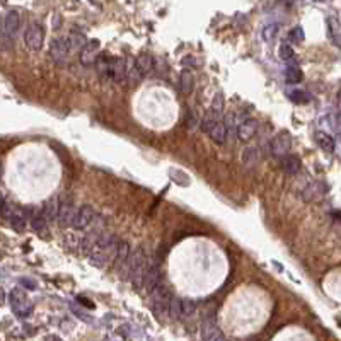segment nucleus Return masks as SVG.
Returning <instances> with one entry per match:
<instances>
[{
	"instance_id": "obj_1",
	"label": "nucleus",
	"mask_w": 341,
	"mask_h": 341,
	"mask_svg": "<svg viewBox=\"0 0 341 341\" xmlns=\"http://www.w3.org/2000/svg\"><path fill=\"white\" fill-rule=\"evenodd\" d=\"M9 300H10L12 311H14V314L17 316L19 319L29 318L32 314V311H34V304L27 299V295L24 294V290H21V288H14L9 295Z\"/></svg>"
},
{
	"instance_id": "obj_2",
	"label": "nucleus",
	"mask_w": 341,
	"mask_h": 341,
	"mask_svg": "<svg viewBox=\"0 0 341 341\" xmlns=\"http://www.w3.org/2000/svg\"><path fill=\"white\" fill-rule=\"evenodd\" d=\"M43 41H44V29L39 24H31L29 27L24 32V43L29 50H41L43 48Z\"/></svg>"
},
{
	"instance_id": "obj_3",
	"label": "nucleus",
	"mask_w": 341,
	"mask_h": 341,
	"mask_svg": "<svg viewBox=\"0 0 341 341\" xmlns=\"http://www.w3.org/2000/svg\"><path fill=\"white\" fill-rule=\"evenodd\" d=\"M290 147H292V137H290V133H288V132L278 133V135L275 137V139L271 140V144H270L271 154H273L275 157H280V159H282L283 156H287Z\"/></svg>"
},
{
	"instance_id": "obj_4",
	"label": "nucleus",
	"mask_w": 341,
	"mask_h": 341,
	"mask_svg": "<svg viewBox=\"0 0 341 341\" xmlns=\"http://www.w3.org/2000/svg\"><path fill=\"white\" fill-rule=\"evenodd\" d=\"M99 46L101 43L97 41V39H91V41L84 43V46L80 48V63L84 65V67H91V65L96 63L97 60V55H99Z\"/></svg>"
},
{
	"instance_id": "obj_5",
	"label": "nucleus",
	"mask_w": 341,
	"mask_h": 341,
	"mask_svg": "<svg viewBox=\"0 0 341 341\" xmlns=\"http://www.w3.org/2000/svg\"><path fill=\"white\" fill-rule=\"evenodd\" d=\"M150 297H152V306L154 309L157 312H162L168 307V302H169V288L166 285L164 282H161L159 285L154 288L152 292H150Z\"/></svg>"
},
{
	"instance_id": "obj_6",
	"label": "nucleus",
	"mask_w": 341,
	"mask_h": 341,
	"mask_svg": "<svg viewBox=\"0 0 341 341\" xmlns=\"http://www.w3.org/2000/svg\"><path fill=\"white\" fill-rule=\"evenodd\" d=\"M92 220H94V210L89 205H84L75 212L74 218H72V227L77 230H84L85 227L91 225Z\"/></svg>"
},
{
	"instance_id": "obj_7",
	"label": "nucleus",
	"mask_w": 341,
	"mask_h": 341,
	"mask_svg": "<svg viewBox=\"0 0 341 341\" xmlns=\"http://www.w3.org/2000/svg\"><path fill=\"white\" fill-rule=\"evenodd\" d=\"M75 215V210H74V205H72L70 200H62L58 205V212H56V220H58V224L62 227H68L72 225V218H74Z\"/></svg>"
},
{
	"instance_id": "obj_8",
	"label": "nucleus",
	"mask_w": 341,
	"mask_h": 341,
	"mask_svg": "<svg viewBox=\"0 0 341 341\" xmlns=\"http://www.w3.org/2000/svg\"><path fill=\"white\" fill-rule=\"evenodd\" d=\"M218 326H217V319L215 316H206L205 319L201 321V326H200V336L203 341H212L215 336L218 335Z\"/></svg>"
},
{
	"instance_id": "obj_9",
	"label": "nucleus",
	"mask_w": 341,
	"mask_h": 341,
	"mask_svg": "<svg viewBox=\"0 0 341 341\" xmlns=\"http://www.w3.org/2000/svg\"><path fill=\"white\" fill-rule=\"evenodd\" d=\"M50 53L53 56L55 62H65L67 60L68 53H70V48H68L67 41H65V38H56L51 41V46H50Z\"/></svg>"
},
{
	"instance_id": "obj_10",
	"label": "nucleus",
	"mask_w": 341,
	"mask_h": 341,
	"mask_svg": "<svg viewBox=\"0 0 341 341\" xmlns=\"http://www.w3.org/2000/svg\"><path fill=\"white\" fill-rule=\"evenodd\" d=\"M256 132H258V121L253 120V118L244 120L237 127V137H239V140H242V142L251 140L256 135Z\"/></svg>"
},
{
	"instance_id": "obj_11",
	"label": "nucleus",
	"mask_w": 341,
	"mask_h": 341,
	"mask_svg": "<svg viewBox=\"0 0 341 341\" xmlns=\"http://www.w3.org/2000/svg\"><path fill=\"white\" fill-rule=\"evenodd\" d=\"M19 26H21V14L17 10H9L3 19V32L7 36H14L19 31Z\"/></svg>"
},
{
	"instance_id": "obj_12",
	"label": "nucleus",
	"mask_w": 341,
	"mask_h": 341,
	"mask_svg": "<svg viewBox=\"0 0 341 341\" xmlns=\"http://www.w3.org/2000/svg\"><path fill=\"white\" fill-rule=\"evenodd\" d=\"M280 168L285 174L288 176H295V174L300 170V161L297 156H290V154H287V156H283L282 159H280Z\"/></svg>"
},
{
	"instance_id": "obj_13",
	"label": "nucleus",
	"mask_w": 341,
	"mask_h": 341,
	"mask_svg": "<svg viewBox=\"0 0 341 341\" xmlns=\"http://www.w3.org/2000/svg\"><path fill=\"white\" fill-rule=\"evenodd\" d=\"M133 67H135V70L139 72V75L142 77V79H144V77L147 75L150 70H152L154 58L149 53H140L135 58V62H133Z\"/></svg>"
},
{
	"instance_id": "obj_14",
	"label": "nucleus",
	"mask_w": 341,
	"mask_h": 341,
	"mask_svg": "<svg viewBox=\"0 0 341 341\" xmlns=\"http://www.w3.org/2000/svg\"><path fill=\"white\" fill-rule=\"evenodd\" d=\"M161 282H162V273H161L159 266H156V265L149 266L147 273H145V278H144V287L147 288L149 292H152Z\"/></svg>"
},
{
	"instance_id": "obj_15",
	"label": "nucleus",
	"mask_w": 341,
	"mask_h": 341,
	"mask_svg": "<svg viewBox=\"0 0 341 341\" xmlns=\"http://www.w3.org/2000/svg\"><path fill=\"white\" fill-rule=\"evenodd\" d=\"M210 139H212L217 145H224L225 140H227V127L225 123H222V121H218L215 127L208 132Z\"/></svg>"
},
{
	"instance_id": "obj_16",
	"label": "nucleus",
	"mask_w": 341,
	"mask_h": 341,
	"mask_svg": "<svg viewBox=\"0 0 341 341\" xmlns=\"http://www.w3.org/2000/svg\"><path fill=\"white\" fill-rule=\"evenodd\" d=\"M314 139H316V144H318L324 152H333V150H335V139H333L330 133L318 132L314 135Z\"/></svg>"
},
{
	"instance_id": "obj_17",
	"label": "nucleus",
	"mask_w": 341,
	"mask_h": 341,
	"mask_svg": "<svg viewBox=\"0 0 341 341\" xmlns=\"http://www.w3.org/2000/svg\"><path fill=\"white\" fill-rule=\"evenodd\" d=\"M194 87V80H193V74L189 70H182L179 75V89L182 94H189Z\"/></svg>"
},
{
	"instance_id": "obj_18",
	"label": "nucleus",
	"mask_w": 341,
	"mask_h": 341,
	"mask_svg": "<svg viewBox=\"0 0 341 341\" xmlns=\"http://www.w3.org/2000/svg\"><path fill=\"white\" fill-rule=\"evenodd\" d=\"M285 80L288 84H299L304 80V74L302 70L297 67V65H290V67L285 68Z\"/></svg>"
},
{
	"instance_id": "obj_19",
	"label": "nucleus",
	"mask_w": 341,
	"mask_h": 341,
	"mask_svg": "<svg viewBox=\"0 0 341 341\" xmlns=\"http://www.w3.org/2000/svg\"><path fill=\"white\" fill-rule=\"evenodd\" d=\"M278 31H280V24L278 22H271V24H266V26L263 27L261 36H263V39H265L266 43H271L275 38H277Z\"/></svg>"
},
{
	"instance_id": "obj_20",
	"label": "nucleus",
	"mask_w": 341,
	"mask_h": 341,
	"mask_svg": "<svg viewBox=\"0 0 341 341\" xmlns=\"http://www.w3.org/2000/svg\"><path fill=\"white\" fill-rule=\"evenodd\" d=\"M328 31H330V38L336 46H340V22L336 17L328 19Z\"/></svg>"
},
{
	"instance_id": "obj_21",
	"label": "nucleus",
	"mask_w": 341,
	"mask_h": 341,
	"mask_svg": "<svg viewBox=\"0 0 341 341\" xmlns=\"http://www.w3.org/2000/svg\"><path fill=\"white\" fill-rule=\"evenodd\" d=\"M168 312L172 319L181 318V299L179 297H170L168 302Z\"/></svg>"
},
{
	"instance_id": "obj_22",
	"label": "nucleus",
	"mask_w": 341,
	"mask_h": 341,
	"mask_svg": "<svg viewBox=\"0 0 341 341\" xmlns=\"http://www.w3.org/2000/svg\"><path fill=\"white\" fill-rule=\"evenodd\" d=\"M218 120H220V116H217V115H215V113L208 111L205 116H203V121H201V130H203V132H210V130H212V128L215 127V125L218 123Z\"/></svg>"
},
{
	"instance_id": "obj_23",
	"label": "nucleus",
	"mask_w": 341,
	"mask_h": 341,
	"mask_svg": "<svg viewBox=\"0 0 341 341\" xmlns=\"http://www.w3.org/2000/svg\"><path fill=\"white\" fill-rule=\"evenodd\" d=\"M130 256V246L128 242H118V249H116V263L118 265H123L125 261H127V258Z\"/></svg>"
},
{
	"instance_id": "obj_24",
	"label": "nucleus",
	"mask_w": 341,
	"mask_h": 341,
	"mask_svg": "<svg viewBox=\"0 0 341 341\" xmlns=\"http://www.w3.org/2000/svg\"><path fill=\"white\" fill-rule=\"evenodd\" d=\"M258 150L256 147H247L244 152H242V162H244L246 166H254L256 162H258Z\"/></svg>"
},
{
	"instance_id": "obj_25",
	"label": "nucleus",
	"mask_w": 341,
	"mask_h": 341,
	"mask_svg": "<svg viewBox=\"0 0 341 341\" xmlns=\"http://www.w3.org/2000/svg\"><path fill=\"white\" fill-rule=\"evenodd\" d=\"M46 224L48 222H46V218H44L43 212L34 215V217L31 218V227H32V230H36V232H43V230H46Z\"/></svg>"
},
{
	"instance_id": "obj_26",
	"label": "nucleus",
	"mask_w": 341,
	"mask_h": 341,
	"mask_svg": "<svg viewBox=\"0 0 341 341\" xmlns=\"http://www.w3.org/2000/svg\"><path fill=\"white\" fill-rule=\"evenodd\" d=\"M196 309V302L191 299H181V318H188Z\"/></svg>"
},
{
	"instance_id": "obj_27",
	"label": "nucleus",
	"mask_w": 341,
	"mask_h": 341,
	"mask_svg": "<svg viewBox=\"0 0 341 341\" xmlns=\"http://www.w3.org/2000/svg\"><path fill=\"white\" fill-rule=\"evenodd\" d=\"M278 56L283 60V62H288V60L294 58V48H292V44H288V43H282V44H280Z\"/></svg>"
},
{
	"instance_id": "obj_28",
	"label": "nucleus",
	"mask_w": 341,
	"mask_h": 341,
	"mask_svg": "<svg viewBox=\"0 0 341 341\" xmlns=\"http://www.w3.org/2000/svg\"><path fill=\"white\" fill-rule=\"evenodd\" d=\"M288 97H290V101H294V103H297V104H306V103H309V101H311V97L307 96V92L299 91V89L292 91L290 94H288Z\"/></svg>"
},
{
	"instance_id": "obj_29",
	"label": "nucleus",
	"mask_w": 341,
	"mask_h": 341,
	"mask_svg": "<svg viewBox=\"0 0 341 341\" xmlns=\"http://www.w3.org/2000/svg\"><path fill=\"white\" fill-rule=\"evenodd\" d=\"M0 215H2V218H5V220H10V218L15 215V208L12 206V203L3 201L2 205H0Z\"/></svg>"
},
{
	"instance_id": "obj_30",
	"label": "nucleus",
	"mask_w": 341,
	"mask_h": 341,
	"mask_svg": "<svg viewBox=\"0 0 341 341\" xmlns=\"http://www.w3.org/2000/svg\"><path fill=\"white\" fill-rule=\"evenodd\" d=\"M56 212H58V208H56L55 200H50V201L46 203V210L43 212L44 218H46V222L48 220H55V218H56Z\"/></svg>"
},
{
	"instance_id": "obj_31",
	"label": "nucleus",
	"mask_w": 341,
	"mask_h": 341,
	"mask_svg": "<svg viewBox=\"0 0 341 341\" xmlns=\"http://www.w3.org/2000/svg\"><path fill=\"white\" fill-rule=\"evenodd\" d=\"M288 38H290V41L292 43H295V44H299V43H302L304 41V29L300 26H295L294 29H292L290 32H288Z\"/></svg>"
},
{
	"instance_id": "obj_32",
	"label": "nucleus",
	"mask_w": 341,
	"mask_h": 341,
	"mask_svg": "<svg viewBox=\"0 0 341 341\" xmlns=\"http://www.w3.org/2000/svg\"><path fill=\"white\" fill-rule=\"evenodd\" d=\"M10 225L14 227L17 232H24V229H26V218H24L22 215L15 213L14 217L10 218Z\"/></svg>"
},
{
	"instance_id": "obj_33",
	"label": "nucleus",
	"mask_w": 341,
	"mask_h": 341,
	"mask_svg": "<svg viewBox=\"0 0 341 341\" xmlns=\"http://www.w3.org/2000/svg\"><path fill=\"white\" fill-rule=\"evenodd\" d=\"M210 111L215 113L217 116L222 115V111H224V97H222V94H217L212 103V108H210Z\"/></svg>"
},
{
	"instance_id": "obj_34",
	"label": "nucleus",
	"mask_w": 341,
	"mask_h": 341,
	"mask_svg": "<svg viewBox=\"0 0 341 341\" xmlns=\"http://www.w3.org/2000/svg\"><path fill=\"white\" fill-rule=\"evenodd\" d=\"M170 174H172V179L176 181V182H179V184L182 186H188L189 184V177L186 176L182 170H176V169H172L170 170Z\"/></svg>"
},
{
	"instance_id": "obj_35",
	"label": "nucleus",
	"mask_w": 341,
	"mask_h": 341,
	"mask_svg": "<svg viewBox=\"0 0 341 341\" xmlns=\"http://www.w3.org/2000/svg\"><path fill=\"white\" fill-rule=\"evenodd\" d=\"M19 283H22L26 288H29V290H36V283L32 282V280H27V278H21L19 280Z\"/></svg>"
},
{
	"instance_id": "obj_36",
	"label": "nucleus",
	"mask_w": 341,
	"mask_h": 341,
	"mask_svg": "<svg viewBox=\"0 0 341 341\" xmlns=\"http://www.w3.org/2000/svg\"><path fill=\"white\" fill-rule=\"evenodd\" d=\"M77 299H79V302L82 304V306L89 307V309H92V307H94V304H92V302H89V300H85V297H77Z\"/></svg>"
},
{
	"instance_id": "obj_37",
	"label": "nucleus",
	"mask_w": 341,
	"mask_h": 341,
	"mask_svg": "<svg viewBox=\"0 0 341 341\" xmlns=\"http://www.w3.org/2000/svg\"><path fill=\"white\" fill-rule=\"evenodd\" d=\"M5 304V292L0 288V306H3Z\"/></svg>"
},
{
	"instance_id": "obj_38",
	"label": "nucleus",
	"mask_w": 341,
	"mask_h": 341,
	"mask_svg": "<svg viewBox=\"0 0 341 341\" xmlns=\"http://www.w3.org/2000/svg\"><path fill=\"white\" fill-rule=\"evenodd\" d=\"M215 341H225V336L224 335H222V333H218V335L217 336H215V338H213Z\"/></svg>"
},
{
	"instance_id": "obj_39",
	"label": "nucleus",
	"mask_w": 341,
	"mask_h": 341,
	"mask_svg": "<svg viewBox=\"0 0 341 341\" xmlns=\"http://www.w3.org/2000/svg\"><path fill=\"white\" fill-rule=\"evenodd\" d=\"M3 32V22H2V19H0V34Z\"/></svg>"
},
{
	"instance_id": "obj_40",
	"label": "nucleus",
	"mask_w": 341,
	"mask_h": 341,
	"mask_svg": "<svg viewBox=\"0 0 341 341\" xmlns=\"http://www.w3.org/2000/svg\"><path fill=\"white\" fill-rule=\"evenodd\" d=\"M0 205H2V201H0Z\"/></svg>"
}]
</instances>
